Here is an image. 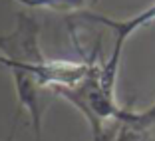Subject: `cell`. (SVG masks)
<instances>
[{"label":"cell","mask_w":155,"mask_h":141,"mask_svg":"<svg viewBox=\"0 0 155 141\" xmlns=\"http://www.w3.org/2000/svg\"><path fill=\"white\" fill-rule=\"evenodd\" d=\"M80 16L86 18V20H90V22L104 24V26H107L111 32H114V36H115L114 52H111L110 60L104 62V70H105V74H110L111 77H117V70H119V60H121L123 44H125V40H127L135 30H139L141 26L151 24L155 20V4H151L147 10L139 12L137 16H133V18H129V20H111V18H107V16L94 14V12H84V14H80Z\"/></svg>","instance_id":"obj_1"},{"label":"cell","mask_w":155,"mask_h":141,"mask_svg":"<svg viewBox=\"0 0 155 141\" xmlns=\"http://www.w3.org/2000/svg\"><path fill=\"white\" fill-rule=\"evenodd\" d=\"M0 66H2V56H0Z\"/></svg>","instance_id":"obj_4"},{"label":"cell","mask_w":155,"mask_h":141,"mask_svg":"<svg viewBox=\"0 0 155 141\" xmlns=\"http://www.w3.org/2000/svg\"><path fill=\"white\" fill-rule=\"evenodd\" d=\"M94 141H155V133L153 129H137L117 119L107 123L101 135Z\"/></svg>","instance_id":"obj_2"},{"label":"cell","mask_w":155,"mask_h":141,"mask_svg":"<svg viewBox=\"0 0 155 141\" xmlns=\"http://www.w3.org/2000/svg\"><path fill=\"white\" fill-rule=\"evenodd\" d=\"M153 133H155V127H153Z\"/></svg>","instance_id":"obj_5"},{"label":"cell","mask_w":155,"mask_h":141,"mask_svg":"<svg viewBox=\"0 0 155 141\" xmlns=\"http://www.w3.org/2000/svg\"><path fill=\"white\" fill-rule=\"evenodd\" d=\"M119 121L127 123L131 127H137V129H153L155 127V101L149 107H145L143 111L123 107L121 115H119Z\"/></svg>","instance_id":"obj_3"}]
</instances>
